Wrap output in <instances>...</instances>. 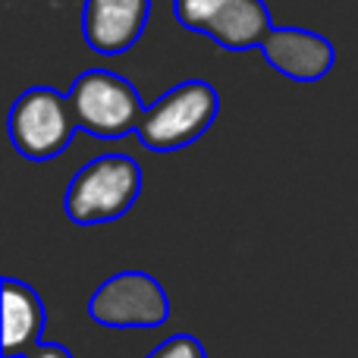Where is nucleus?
I'll return each instance as SVG.
<instances>
[{
	"label": "nucleus",
	"instance_id": "12",
	"mask_svg": "<svg viewBox=\"0 0 358 358\" xmlns=\"http://www.w3.org/2000/svg\"><path fill=\"white\" fill-rule=\"evenodd\" d=\"M25 358H73V355H69V349L60 346V343H48V340H44V343H38V346L31 349Z\"/></svg>",
	"mask_w": 358,
	"mask_h": 358
},
{
	"label": "nucleus",
	"instance_id": "5",
	"mask_svg": "<svg viewBox=\"0 0 358 358\" xmlns=\"http://www.w3.org/2000/svg\"><path fill=\"white\" fill-rule=\"evenodd\" d=\"M88 317L110 330H155L170 321V296L148 271H120L92 292Z\"/></svg>",
	"mask_w": 358,
	"mask_h": 358
},
{
	"label": "nucleus",
	"instance_id": "11",
	"mask_svg": "<svg viewBox=\"0 0 358 358\" xmlns=\"http://www.w3.org/2000/svg\"><path fill=\"white\" fill-rule=\"evenodd\" d=\"M145 358H208L201 340H195L192 334H176L170 340H164L157 349H151Z\"/></svg>",
	"mask_w": 358,
	"mask_h": 358
},
{
	"label": "nucleus",
	"instance_id": "3",
	"mask_svg": "<svg viewBox=\"0 0 358 358\" xmlns=\"http://www.w3.org/2000/svg\"><path fill=\"white\" fill-rule=\"evenodd\" d=\"M76 126L94 138H126L138 132L145 104L136 85L110 69H85L66 92Z\"/></svg>",
	"mask_w": 358,
	"mask_h": 358
},
{
	"label": "nucleus",
	"instance_id": "7",
	"mask_svg": "<svg viewBox=\"0 0 358 358\" xmlns=\"http://www.w3.org/2000/svg\"><path fill=\"white\" fill-rule=\"evenodd\" d=\"M151 16V0H85L82 35L101 57H117L136 48Z\"/></svg>",
	"mask_w": 358,
	"mask_h": 358
},
{
	"label": "nucleus",
	"instance_id": "10",
	"mask_svg": "<svg viewBox=\"0 0 358 358\" xmlns=\"http://www.w3.org/2000/svg\"><path fill=\"white\" fill-rule=\"evenodd\" d=\"M229 3H233V0H173V13L182 29L208 35L210 25L223 16V10H227Z\"/></svg>",
	"mask_w": 358,
	"mask_h": 358
},
{
	"label": "nucleus",
	"instance_id": "1",
	"mask_svg": "<svg viewBox=\"0 0 358 358\" xmlns=\"http://www.w3.org/2000/svg\"><path fill=\"white\" fill-rule=\"evenodd\" d=\"M142 195V167L129 155H101L66 185L63 210L79 227H98L126 217Z\"/></svg>",
	"mask_w": 358,
	"mask_h": 358
},
{
	"label": "nucleus",
	"instance_id": "13",
	"mask_svg": "<svg viewBox=\"0 0 358 358\" xmlns=\"http://www.w3.org/2000/svg\"><path fill=\"white\" fill-rule=\"evenodd\" d=\"M22 358H25V355H22Z\"/></svg>",
	"mask_w": 358,
	"mask_h": 358
},
{
	"label": "nucleus",
	"instance_id": "2",
	"mask_svg": "<svg viewBox=\"0 0 358 358\" xmlns=\"http://www.w3.org/2000/svg\"><path fill=\"white\" fill-rule=\"evenodd\" d=\"M217 110H220V98H217V88L210 82H179L176 88L164 92L151 107H145L136 136L145 148L157 151V155L189 148L214 126Z\"/></svg>",
	"mask_w": 358,
	"mask_h": 358
},
{
	"label": "nucleus",
	"instance_id": "8",
	"mask_svg": "<svg viewBox=\"0 0 358 358\" xmlns=\"http://www.w3.org/2000/svg\"><path fill=\"white\" fill-rule=\"evenodd\" d=\"M0 292H3V358H22L38 343H44L48 311L41 296L22 280L3 277Z\"/></svg>",
	"mask_w": 358,
	"mask_h": 358
},
{
	"label": "nucleus",
	"instance_id": "9",
	"mask_svg": "<svg viewBox=\"0 0 358 358\" xmlns=\"http://www.w3.org/2000/svg\"><path fill=\"white\" fill-rule=\"evenodd\" d=\"M271 29L273 19L264 0H233L223 10V16L210 25L208 38L223 50H252L261 48Z\"/></svg>",
	"mask_w": 358,
	"mask_h": 358
},
{
	"label": "nucleus",
	"instance_id": "6",
	"mask_svg": "<svg viewBox=\"0 0 358 358\" xmlns=\"http://www.w3.org/2000/svg\"><path fill=\"white\" fill-rule=\"evenodd\" d=\"M261 54L292 82H317L336 63V48L330 38L292 25H273L271 35L261 41Z\"/></svg>",
	"mask_w": 358,
	"mask_h": 358
},
{
	"label": "nucleus",
	"instance_id": "4",
	"mask_svg": "<svg viewBox=\"0 0 358 358\" xmlns=\"http://www.w3.org/2000/svg\"><path fill=\"white\" fill-rule=\"evenodd\" d=\"M76 117L69 98L60 94L57 88L35 85L25 88L10 107V120H6V132L10 142L25 161H54L69 148L76 136Z\"/></svg>",
	"mask_w": 358,
	"mask_h": 358
}]
</instances>
